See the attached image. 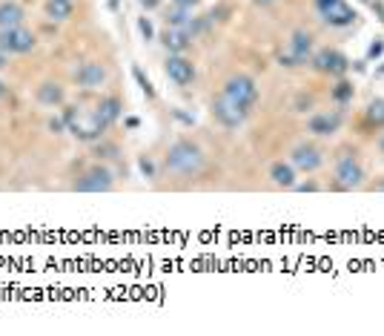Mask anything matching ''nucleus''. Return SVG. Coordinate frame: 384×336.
Masks as SVG:
<instances>
[{
  "label": "nucleus",
  "mask_w": 384,
  "mask_h": 336,
  "mask_svg": "<svg viewBox=\"0 0 384 336\" xmlns=\"http://www.w3.org/2000/svg\"><path fill=\"white\" fill-rule=\"evenodd\" d=\"M255 6H273V3H278V0H253Z\"/></svg>",
  "instance_id": "2f4dec72"
},
{
  "label": "nucleus",
  "mask_w": 384,
  "mask_h": 336,
  "mask_svg": "<svg viewBox=\"0 0 384 336\" xmlns=\"http://www.w3.org/2000/svg\"><path fill=\"white\" fill-rule=\"evenodd\" d=\"M132 75H135V81H138V86H141V92L147 95V98H155V89H152V81L143 75L141 72V66H132Z\"/></svg>",
  "instance_id": "5701e85b"
},
{
  "label": "nucleus",
  "mask_w": 384,
  "mask_h": 336,
  "mask_svg": "<svg viewBox=\"0 0 384 336\" xmlns=\"http://www.w3.org/2000/svg\"><path fill=\"white\" fill-rule=\"evenodd\" d=\"M365 181V167L355 158V153H344L335 164V187L339 190H355Z\"/></svg>",
  "instance_id": "6e6552de"
},
{
  "label": "nucleus",
  "mask_w": 384,
  "mask_h": 336,
  "mask_svg": "<svg viewBox=\"0 0 384 336\" xmlns=\"http://www.w3.org/2000/svg\"><path fill=\"white\" fill-rule=\"evenodd\" d=\"M163 170L181 178H198L207 170V155L195 141L178 138L170 144V150L163 155Z\"/></svg>",
  "instance_id": "f257e3e1"
},
{
  "label": "nucleus",
  "mask_w": 384,
  "mask_h": 336,
  "mask_svg": "<svg viewBox=\"0 0 384 336\" xmlns=\"http://www.w3.org/2000/svg\"><path fill=\"white\" fill-rule=\"evenodd\" d=\"M23 20H26V9H23L17 0H3V3H0V29L23 26Z\"/></svg>",
  "instance_id": "a211bd4d"
},
{
  "label": "nucleus",
  "mask_w": 384,
  "mask_h": 336,
  "mask_svg": "<svg viewBox=\"0 0 384 336\" xmlns=\"http://www.w3.org/2000/svg\"><path fill=\"white\" fill-rule=\"evenodd\" d=\"M365 3H373V0H365Z\"/></svg>",
  "instance_id": "4c0bfd02"
},
{
  "label": "nucleus",
  "mask_w": 384,
  "mask_h": 336,
  "mask_svg": "<svg viewBox=\"0 0 384 336\" xmlns=\"http://www.w3.org/2000/svg\"><path fill=\"white\" fill-rule=\"evenodd\" d=\"M138 124H141V121H138V118H127V127H129V130H135Z\"/></svg>",
  "instance_id": "72a5a7b5"
},
{
  "label": "nucleus",
  "mask_w": 384,
  "mask_h": 336,
  "mask_svg": "<svg viewBox=\"0 0 384 336\" xmlns=\"http://www.w3.org/2000/svg\"><path fill=\"white\" fill-rule=\"evenodd\" d=\"M365 118H367V124H373V127H384V98L370 101Z\"/></svg>",
  "instance_id": "4be33fe9"
},
{
  "label": "nucleus",
  "mask_w": 384,
  "mask_h": 336,
  "mask_svg": "<svg viewBox=\"0 0 384 336\" xmlns=\"http://www.w3.org/2000/svg\"><path fill=\"white\" fill-rule=\"evenodd\" d=\"M163 72L166 78H170L175 86H189L192 81H195V63H192L186 55H166L163 61Z\"/></svg>",
  "instance_id": "1a4fd4ad"
},
{
  "label": "nucleus",
  "mask_w": 384,
  "mask_h": 336,
  "mask_svg": "<svg viewBox=\"0 0 384 336\" xmlns=\"http://www.w3.org/2000/svg\"><path fill=\"white\" fill-rule=\"evenodd\" d=\"M212 118H215V121H218L224 130H238V127H241V124L247 121L250 115H247V112H241L235 104H230L227 98H221V95H218V98L212 101Z\"/></svg>",
  "instance_id": "f8f14e48"
},
{
  "label": "nucleus",
  "mask_w": 384,
  "mask_h": 336,
  "mask_svg": "<svg viewBox=\"0 0 384 336\" xmlns=\"http://www.w3.org/2000/svg\"><path fill=\"white\" fill-rule=\"evenodd\" d=\"M35 101L40 107H46V109H61L66 104V86L58 84V81H52V78L49 81H40L35 86Z\"/></svg>",
  "instance_id": "4468645a"
},
{
  "label": "nucleus",
  "mask_w": 384,
  "mask_h": 336,
  "mask_svg": "<svg viewBox=\"0 0 384 336\" xmlns=\"http://www.w3.org/2000/svg\"><path fill=\"white\" fill-rule=\"evenodd\" d=\"M384 52V40H376L373 46H370V49H367V61H373V58H378Z\"/></svg>",
  "instance_id": "cd10ccee"
},
{
  "label": "nucleus",
  "mask_w": 384,
  "mask_h": 336,
  "mask_svg": "<svg viewBox=\"0 0 384 336\" xmlns=\"http://www.w3.org/2000/svg\"><path fill=\"white\" fill-rule=\"evenodd\" d=\"M267 176H270V181L275 187H284V190H293L298 184V170H296L290 161H273L270 170H267Z\"/></svg>",
  "instance_id": "f3484780"
},
{
  "label": "nucleus",
  "mask_w": 384,
  "mask_h": 336,
  "mask_svg": "<svg viewBox=\"0 0 384 336\" xmlns=\"http://www.w3.org/2000/svg\"><path fill=\"white\" fill-rule=\"evenodd\" d=\"M6 95H9V86H6L3 81H0V101H3V98H6Z\"/></svg>",
  "instance_id": "473e14b6"
},
{
  "label": "nucleus",
  "mask_w": 384,
  "mask_h": 336,
  "mask_svg": "<svg viewBox=\"0 0 384 336\" xmlns=\"http://www.w3.org/2000/svg\"><path fill=\"white\" fill-rule=\"evenodd\" d=\"M43 12H46V17H49V20L63 23V20H69L72 15H75V0H46Z\"/></svg>",
  "instance_id": "aec40b11"
},
{
  "label": "nucleus",
  "mask_w": 384,
  "mask_h": 336,
  "mask_svg": "<svg viewBox=\"0 0 384 336\" xmlns=\"http://www.w3.org/2000/svg\"><path fill=\"white\" fill-rule=\"evenodd\" d=\"M106 78H109V72H106V66H104V63H98V61H86V63H81V66H78V72H75V81H78V86H81V89H86V92L101 89V86L106 84Z\"/></svg>",
  "instance_id": "ddd939ff"
},
{
  "label": "nucleus",
  "mask_w": 384,
  "mask_h": 336,
  "mask_svg": "<svg viewBox=\"0 0 384 336\" xmlns=\"http://www.w3.org/2000/svg\"><path fill=\"white\" fill-rule=\"evenodd\" d=\"M138 32H141V38H143V40H147V43H150V40L155 38V29H152V20H150V17H141V20H138Z\"/></svg>",
  "instance_id": "393cba45"
},
{
  "label": "nucleus",
  "mask_w": 384,
  "mask_h": 336,
  "mask_svg": "<svg viewBox=\"0 0 384 336\" xmlns=\"http://www.w3.org/2000/svg\"><path fill=\"white\" fill-rule=\"evenodd\" d=\"M161 43L170 55H186V49L192 46V35L186 29H175V26H166L161 32Z\"/></svg>",
  "instance_id": "dca6fc26"
},
{
  "label": "nucleus",
  "mask_w": 384,
  "mask_h": 336,
  "mask_svg": "<svg viewBox=\"0 0 384 336\" xmlns=\"http://www.w3.org/2000/svg\"><path fill=\"white\" fill-rule=\"evenodd\" d=\"M95 112H98L104 121H106V127H112L118 118L124 115V101L118 98V95H104V98L98 101V107H95Z\"/></svg>",
  "instance_id": "6ab92c4d"
},
{
  "label": "nucleus",
  "mask_w": 384,
  "mask_h": 336,
  "mask_svg": "<svg viewBox=\"0 0 384 336\" xmlns=\"http://www.w3.org/2000/svg\"><path fill=\"white\" fill-rule=\"evenodd\" d=\"M333 98L339 101V104H347L353 98V84L350 81H339V84H335V89H333Z\"/></svg>",
  "instance_id": "b1692460"
},
{
  "label": "nucleus",
  "mask_w": 384,
  "mask_h": 336,
  "mask_svg": "<svg viewBox=\"0 0 384 336\" xmlns=\"http://www.w3.org/2000/svg\"><path fill=\"white\" fill-rule=\"evenodd\" d=\"M378 150L384 153V132H381V138H378Z\"/></svg>",
  "instance_id": "f704fd0d"
},
{
  "label": "nucleus",
  "mask_w": 384,
  "mask_h": 336,
  "mask_svg": "<svg viewBox=\"0 0 384 336\" xmlns=\"http://www.w3.org/2000/svg\"><path fill=\"white\" fill-rule=\"evenodd\" d=\"M316 9L321 15V20L335 29H344V26H353L355 23V9L347 3V0H316Z\"/></svg>",
  "instance_id": "0eeeda50"
},
{
  "label": "nucleus",
  "mask_w": 384,
  "mask_h": 336,
  "mask_svg": "<svg viewBox=\"0 0 384 336\" xmlns=\"http://www.w3.org/2000/svg\"><path fill=\"white\" fill-rule=\"evenodd\" d=\"M38 46V38L26 26H15V29H0V49L9 58L12 55H29Z\"/></svg>",
  "instance_id": "423d86ee"
},
{
  "label": "nucleus",
  "mask_w": 384,
  "mask_h": 336,
  "mask_svg": "<svg viewBox=\"0 0 384 336\" xmlns=\"http://www.w3.org/2000/svg\"><path fill=\"white\" fill-rule=\"evenodd\" d=\"M49 132H55V135H63L66 132V118H63V112L55 115V118H49Z\"/></svg>",
  "instance_id": "a878e982"
},
{
  "label": "nucleus",
  "mask_w": 384,
  "mask_h": 336,
  "mask_svg": "<svg viewBox=\"0 0 384 336\" xmlns=\"http://www.w3.org/2000/svg\"><path fill=\"white\" fill-rule=\"evenodd\" d=\"M173 3H175V6H184V9H195L201 0H173Z\"/></svg>",
  "instance_id": "c85d7f7f"
},
{
  "label": "nucleus",
  "mask_w": 384,
  "mask_h": 336,
  "mask_svg": "<svg viewBox=\"0 0 384 336\" xmlns=\"http://www.w3.org/2000/svg\"><path fill=\"white\" fill-rule=\"evenodd\" d=\"M310 66L316 72H324V75H344L350 69V61L339 52V49H319L310 58Z\"/></svg>",
  "instance_id": "9b49d317"
},
{
  "label": "nucleus",
  "mask_w": 384,
  "mask_h": 336,
  "mask_svg": "<svg viewBox=\"0 0 384 336\" xmlns=\"http://www.w3.org/2000/svg\"><path fill=\"white\" fill-rule=\"evenodd\" d=\"M339 127H342V115L339 112H316V115H310V121H307V132L319 135V138L335 135Z\"/></svg>",
  "instance_id": "2eb2a0df"
},
{
  "label": "nucleus",
  "mask_w": 384,
  "mask_h": 336,
  "mask_svg": "<svg viewBox=\"0 0 384 336\" xmlns=\"http://www.w3.org/2000/svg\"><path fill=\"white\" fill-rule=\"evenodd\" d=\"M313 35L307 29H296L290 35V46H287V52L281 55V66H307L310 58H313Z\"/></svg>",
  "instance_id": "39448f33"
},
{
  "label": "nucleus",
  "mask_w": 384,
  "mask_h": 336,
  "mask_svg": "<svg viewBox=\"0 0 384 336\" xmlns=\"http://www.w3.org/2000/svg\"><path fill=\"white\" fill-rule=\"evenodd\" d=\"M192 23V9H184V6H175L166 12V26H175V29H186Z\"/></svg>",
  "instance_id": "412c9836"
},
{
  "label": "nucleus",
  "mask_w": 384,
  "mask_h": 336,
  "mask_svg": "<svg viewBox=\"0 0 384 336\" xmlns=\"http://www.w3.org/2000/svg\"><path fill=\"white\" fill-rule=\"evenodd\" d=\"M63 118H66V132H72L78 141H98L104 138V132L109 130L104 118L95 112V109H81V107H66L63 109Z\"/></svg>",
  "instance_id": "f03ea898"
},
{
  "label": "nucleus",
  "mask_w": 384,
  "mask_h": 336,
  "mask_svg": "<svg viewBox=\"0 0 384 336\" xmlns=\"http://www.w3.org/2000/svg\"><path fill=\"white\" fill-rule=\"evenodd\" d=\"M138 167H141V173L147 178H155V164L150 158H138Z\"/></svg>",
  "instance_id": "bb28decb"
},
{
  "label": "nucleus",
  "mask_w": 384,
  "mask_h": 336,
  "mask_svg": "<svg viewBox=\"0 0 384 336\" xmlns=\"http://www.w3.org/2000/svg\"><path fill=\"white\" fill-rule=\"evenodd\" d=\"M378 75H384V66H381V69H378Z\"/></svg>",
  "instance_id": "e433bc0d"
},
{
  "label": "nucleus",
  "mask_w": 384,
  "mask_h": 336,
  "mask_svg": "<svg viewBox=\"0 0 384 336\" xmlns=\"http://www.w3.org/2000/svg\"><path fill=\"white\" fill-rule=\"evenodd\" d=\"M290 164L296 167L298 173H316L319 167L324 164V153L316 147V144L301 141V144H296L293 153H290Z\"/></svg>",
  "instance_id": "9d476101"
},
{
  "label": "nucleus",
  "mask_w": 384,
  "mask_h": 336,
  "mask_svg": "<svg viewBox=\"0 0 384 336\" xmlns=\"http://www.w3.org/2000/svg\"><path fill=\"white\" fill-rule=\"evenodd\" d=\"M158 3H161V0H141V6H143V9H155Z\"/></svg>",
  "instance_id": "7c9ffc66"
},
{
  "label": "nucleus",
  "mask_w": 384,
  "mask_h": 336,
  "mask_svg": "<svg viewBox=\"0 0 384 336\" xmlns=\"http://www.w3.org/2000/svg\"><path fill=\"white\" fill-rule=\"evenodd\" d=\"M6 66H9V55H6L3 49H0V72H3Z\"/></svg>",
  "instance_id": "c756f323"
},
{
  "label": "nucleus",
  "mask_w": 384,
  "mask_h": 336,
  "mask_svg": "<svg viewBox=\"0 0 384 336\" xmlns=\"http://www.w3.org/2000/svg\"><path fill=\"white\" fill-rule=\"evenodd\" d=\"M221 98H227L230 104H235L241 112H253L255 104H258V86L250 75H244V72H238V75H230L221 86Z\"/></svg>",
  "instance_id": "7ed1b4c3"
},
{
  "label": "nucleus",
  "mask_w": 384,
  "mask_h": 336,
  "mask_svg": "<svg viewBox=\"0 0 384 336\" xmlns=\"http://www.w3.org/2000/svg\"><path fill=\"white\" fill-rule=\"evenodd\" d=\"M376 190H384V181H381V184H376Z\"/></svg>",
  "instance_id": "c9c22d12"
},
{
  "label": "nucleus",
  "mask_w": 384,
  "mask_h": 336,
  "mask_svg": "<svg viewBox=\"0 0 384 336\" xmlns=\"http://www.w3.org/2000/svg\"><path fill=\"white\" fill-rule=\"evenodd\" d=\"M115 184V176L106 164H92L89 170H83L78 176V181L72 184V190L75 193H109Z\"/></svg>",
  "instance_id": "20e7f679"
}]
</instances>
